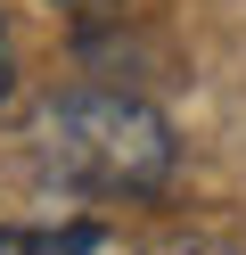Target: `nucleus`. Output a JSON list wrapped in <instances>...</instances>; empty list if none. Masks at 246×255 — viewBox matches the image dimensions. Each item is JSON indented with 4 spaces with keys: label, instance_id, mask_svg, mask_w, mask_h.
Masks as SVG:
<instances>
[{
    "label": "nucleus",
    "instance_id": "f03ea898",
    "mask_svg": "<svg viewBox=\"0 0 246 255\" xmlns=\"http://www.w3.org/2000/svg\"><path fill=\"white\" fill-rule=\"evenodd\" d=\"M0 255H98L90 222H66V231H25V222H0Z\"/></svg>",
    "mask_w": 246,
    "mask_h": 255
},
{
    "label": "nucleus",
    "instance_id": "f257e3e1",
    "mask_svg": "<svg viewBox=\"0 0 246 255\" xmlns=\"http://www.w3.org/2000/svg\"><path fill=\"white\" fill-rule=\"evenodd\" d=\"M41 156L58 181L98 189V198H140L172 181V124L131 91H74L49 107Z\"/></svg>",
    "mask_w": 246,
    "mask_h": 255
},
{
    "label": "nucleus",
    "instance_id": "7ed1b4c3",
    "mask_svg": "<svg viewBox=\"0 0 246 255\" xmlns=\"http://www.w3.org/2000/svg\"><path fill=\"white\" fill-rule=\"evenodd\" d=\"M148 255H246L238 239H213V231H189V239H164V247H148Z\"/></svg>",
    "mask_w": 246,
    "mask_h": 255
},
{
    "label": "nucleus",
    "instance_id": "20e7f679",
    "mask_svg": "<svg viewBox=\"0 0 246 255\" xmlns=\"http://www.w3.org/2000/svg\"><path fill=\"white\" fill-rule=\"evenodd\" d=\"M0 99H8V33H0Z\"/></svg>",
    "mask_w": 246,
    "mask_h": 255
},
{
    "label": "nucleus",
    "instance_id": "39448f33",
    "mask_svg": "<svg viewBox=\"0 0 246 255\" xmlns=\"http://www.w3.org/2000/svg\"><path fill=\"white\" fill-rule=\"evenodd\" d=\"M58 8H107V0H58Z\"/></svg>",
    "mask_w": 246,
    "mask_h": 255
}]
</instances>
